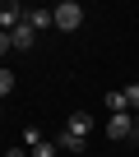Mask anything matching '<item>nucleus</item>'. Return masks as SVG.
Wrapping results in <instances>:
<instances>
[{
	"mask_svg": "<svg viewBox=\"0 0 139 157\" xmlns=\"http://www.w3.org/2000/svg\"><path fill=\"white\" fill-rule=\"evenodd\" d=\"M14 93V69H5V65H0V102H5Z\"/></svg>",
	"mask_w": 139,
	"mask_h": 157,
	"instance_id": "nucleus-9",
	"label": "nucleus"
},
{
	"mask_svg": "<svg viewBox=\"0 0 139 157\" xmlns=\"http://www.w3.org/2000/svg\"><path fill=\"white\" fill-rule=\"evenodd\" d=\"M134 129H139V111H134Z\"/></svg>",
	"mask_w": 139,
	"mask_h": 157,
	"instance_id": "nucleus-13",
	"label": "nucleus"
},
{
	"mask_svg": "<svg viewBox=\"0 0 139 157\" xmlns=\"http://www.w3.org/2000/svg\"><path fill=\"white\" fill-rule=\"evenodd\" d=\"M23 143H28V157H56V143H51L37 125H28V129H23Z\"/></svg>",
	"mask_w": 139,
	"mask_h": 157,
	"instance_id": "nucleus-4",
	"label": "nucleus"
},
{
	"mask_svg": "<svg viewBox=\"0 0 139 157\" xmlns=\"http://www.w3.org/2000/svg\"><path fill=\"white\" fill-rule=\"evenodd\" d=\"M88 134H93V116L88 111H74L65 120V129L56 134V148H65V152H84L88 148Z\"/></svg>",
	"mask_w": 139,
	"mask_h": 157,
	"instance_id": "nucleus-1",
	"label": "nucleus"
},
{
	"mask_svg": "<svg viewBox=\"0 0 139 157\" xmlns=\"http://www.w3.org/2000/svg\"><path fill=\"white\" fill-rule=\"evenodd\" d=\"M23 19H28V10H19V5H0V33H14Z\"/></svg>",
	"mask_w": 139,
	"mask_h": 157,
	"instance_id": "nucleus-6",
	"label": "nucleus"
},
{
	"mask_svg": "<svg viewBox=\"0 0 139 157\" xmlns=\"http://www.w3.org/2000/svg\"><path fill=\"white\" fill-rule=\"evenodd\" d=\"M14 46H10V33H0V56H10Z\"/></svg>",
	"mask_w": 139,
	"mask_h": 157,
	"instance_id": "nucleus-11",
	"label": "nucleus"
},
{
	"mask_svg": "<svg viewBox=\"0 0 139 157\" xmlns=\"http://www.w3.org/2000/svg\"><path fill=\"white\" fill-rule=\"evenodd\" d=\"M107 111H111V116L130 111V106H125V88H111V93H107Z\"/></svg>",
	"mask_w": 139,
	"mask_h": 157,
	"instance_id": "nucleus-8",
	"label": "nucleus"
},
{
	"mask_svg": "<svg viewBox=\"0 0 139 157\" xmlns=\"http://www.w3.org/2000/svg\"><path fill=\"white\" fill-rule=\"evenodd\" d=\"M28 23H33L37 33H46V28H56V14H51V10H28Z\"/></svg>",
	"mask_w": 139,
	"mask_h": 157,
	"instance_id": "nucleus-7",
	"label": "nucleus"
},
{
	"mask_svg": "<svg viewBox=\"0 0 139 157\" xmlns=\"http://www.w3.org/2000/svg\"><path fill=\"white\" fill-rule=\"evenodd\" d=\"M107 139H139V129H134V116L130 111H121V116H107Z\"/></svg>",
	"mask_w": 139,
	"mask_h": 157,
	"instance_id": "nucleus-3",
	"label": "nucleus"
},
{
	"mask_svg": "<svg viewBox=\"0 0 139 157\" xmlns=\"http://www.w3.org/2000/svg\"><path fill=\"white\" fill-rule=\"evenodd\" d=\"M10 46H14V51H33V46H37V28H33V23L23 19V23H19L14 33H10Z\"/></svg>",
	"mask_w": 139,
	"mask_h": 157,
	"instance_id": "nucleus-5",
	"label": "nucleus"
},
{
	"mask_svg": "<svg viewBox=\"0 0 139 157\" xmlns=\"http://www.w3.org/2000/svg\"><path fill=\"white\" fill-rule=\"evenodd\" d=\"M125 106H130V116L139 111V83H130V88H125Z\"/></svg>",
	"mask_w": 139,
	"mask_h": 157,
	"instance_id": "nucleus-10",
	"label": "nucleus"
},
{
	"mask_svg": "<svg viewBox=\"0 0 139 157\" xmlns=\"http://www.w3.org/2000/svg\"><path fill=\"white\" fill-rule=\"evenodd\" d=\"M5 157H28V148H10V152H5Z\"/></svg>",
	"mask_w": 139,
	"mask_h": 157,
	"instance_id": "nucleus-12",
	"label": "nucleus"
},
{
	"mask_svg": "<svg viewBox=\"0 0 139 157\" xmlns=\"http://www.w3.org/2000/svg\"><path fill=\"white\" fill-rule=\"evenodd\" d=\"M0 116H5V111H0Z\"/></svg>",
	"mask_w": 139,
	"mask_h": 157,
	"instance_id": "nucleus-14",
	"label": "nucleus"
},
{
	"mask_svg": "<svg viewBox=\"0 0 139 157\" xmlns=\"http://www.w3.org/2000/svg\"><path fill=\"white\" fill-rule=\"evenodd\" d=\"M51 14H56V28H60V33H74V28L84 23V5H79V0H60Z\"/></svg>",
	"mask_w": 139,
	"mask_h": 157,
	"instance_id": "nucleus-2",
	"label": "nucleus"
}]
</instances>
